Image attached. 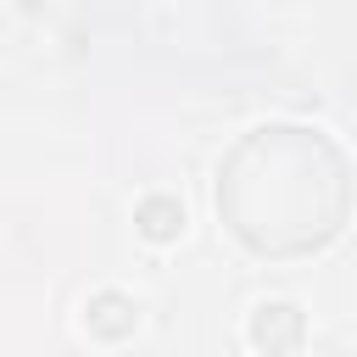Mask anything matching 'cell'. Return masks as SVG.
I'll use <instances>...</instances> for the list:
<instances>
[{
	"mask_svg": "<svg viewBox=\"0 0 357 357\" xmlns=\"http://www.w3.org/2000/svg\"><path fill=\"white\" fill-rule=\"evenodd\" d=\"M357 201L351 156L324 134L318 123L273 117L245 128L223 156L212 178V206L223 229L268 262L312 257L324 251Z\"/></svg>",
	"mask_w": 357,
	"mask_h": 357,
	"instance_id": "6da1fadb",
	"label": "cell"
},
{
	"mask_svg": "<svg viewBox=\"0 0 357 357\" xmlns=\"http://www.w3.org/2000/svg\"><path fill=\"white\" fill-rule=\"evenodd\" d=\"M301 335H307V318L296 301H262L251 312V346H262V351H290Z\"/></svg>",
	"mask_w": 357,
	"mask_h": 357,
	"instance_id": "7a4b0ae2",
	"label": "cell"
},
{
	"mask_svg": "<svg viewBox=\"0 0 357 357\" xmlns=\"http://www.w3.org/2000/svg\"><path fill=\"white\" fill-rule=\"evenodd\" d=\"M139 229H145L151 240H173V234L184 229V206L167 201V195H151V201H139Z\"/></svg>",
	"mask_w": 357,
	"mask_h": 357,
	"instance_id": "3957f363",
	"label": "cell"
}]
</instances>
